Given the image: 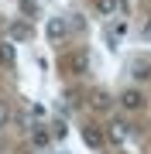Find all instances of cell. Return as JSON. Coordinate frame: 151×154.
Masks as SVG:
<instances>
[{
	"instance_id": "obj_6",
	"label": "cell",
	"mask_w": 151,
	"mask_h": 154,
	"mask_svg": "<svg viewBox=\"0 0 151 154\" xmlns=\"http://www.w3.org/2000/svg\"><path fill=\"white\" fill-rule=\"evenodd\" d=\"M65 31H69V24H65V17H52V21H48V38H52V41H58V38H65Z\"/></svg>"
},
{
	"instance_id": "obj_7",
	"label": "cell",
	"mask_w": 151,
	"mask_h": 154,
	"mask_svg": "<svg viewBox=\"0 0 151 154\" xmlns=\"http://www.w3.org/2000/svg\"><path fill=\"white\" fill-rule=\"evenodd\" d=\"M31 140H34V147H48L52 134H48V130H45L41 123H31Z\"/></svg>"
},
{
	"instance_id": "obj_12",
	"label": "cell",
	"mask_w": 151,
	"mask_h": 154,
	"mask_svg": "<svg viewBox=\"0 0 151 154\" xmlns=\"http://www.w3.org/2000/svg\"><path fill=\"white\" fill-rule=\"evenodd\" d=\"M93 106H96V110H106V106H110V96H106V93H96L93 96Z\"/></svg>"
},
{
	"instance_id": "obj_16",
	"label": "cell",
	"mask_w": 151,
	"mask_h": 154,
	"mask_svg": "<svg viewBox=\"0 0 151 154\" xmlns=\"http://www.w3.org/2000/svg\"><path fill=\"white\" fill-rule=\"evenodd\" d=\"M144 34H148V38H151V24H148V31H144Z\"/></svg>"
},
{
	"instance_id": "obj_3",
	"label": "cell",
	"mask_w": 151,
	"mask_h": 154,
	"mask_svg": "<svg viewBox=\"0 0 151 154\" xmlns=\"http://www.w3.org/2000/svg\"><path fill=\"white\" fill-rule=\"evenodd\" d=\"M131 134H134V130H131V123H124V120H113V123H110V130H106V137H110L113 144H124V140L131 137Z\"/></svg>"
},
{
	"instance_id": "obj_13",
	"label": "cell",
	"mask_w": 151,
	"mask_h": 154,
	"mask_svg": "<svg viewBox=\"0 0 151 154\" xmlns=\"http://www.w3.org/2000/svg\"><path fill=\"white\" fill-rule=\"evenodd\" d=\"M11 120V106H7V99H0V127Z\"/></svg>"
},
{
	"instance_id": "obj_4",
	"label": "cell",
	"mask_w": 151,
	"mask_h": 154,
	"mask_svg": "<svg viewBox=\"0 0 151 154\" xmlns=\"http://www.w3.org/2000/svg\"><path fill=\"white\" fill-rule=\"evenodd\" d=\"M83 140H86V147L100 151V147H103V134H100V127H83Z\"/></svg>"
},
{
	"instance_id": "obj_10",
	"label": "cell",
	"mask_w": 151,
	"mask_h": 154,
	"mask_svg": "<svg viewBox=\"0 0 151 154\" xmlns=\"http://www.w3.org/2000/svg\"><path fill=\"white\" fill-rule=\"evenodd\" d=\"M131 69H134V79H148L151 75V65H148V62H134Z\"/></svg>"
},
{
	"instance_id": "obj_15",
	"label": "cell",
	"mask_w": 151,
	"mask_h": 154,
	"mask_svg": "<svg viewBox=\"0 0 151 154\" xmlns=\"http://www.w3.org/2000/svg\"><path fill=\"white\" fill-rule=\"evenodd\" d=\"M52 134H55V137H65L69 127H65V123H52Z\"/></svg>"
},
{
	"instance_id": "obj_5",
	"label": "cell",
	"mask_w": 151,
	"mask_h": 154,
	"mask_svg": "<svg viewBox=\"0 0 151 154\" xmlns=\"http://www.w3.org/2000/svg\"><path fill=\"white\" fill-rule=\"evenodd\" d=\"M7 38H11V41H28V38H31V28H28L24 21H14L11 28H7Z\"/></svg>"
},
{
	"instance_id": "obj_9",
	"label": "cell",
	"mask_w": 151,
	"mask_h": 154,
	"mask_svg": "<svg viewBox=\"0 0 151 154\" xmlns=\"http://www.w3.org/2000/svg\"><path fill=\"white\" fill-rule=\"evenodd\" d=\"M124 38V24H117V28H110L106 31V41H110V48H117V41Z\"/></svg>"
},
{
	"instance_id": "obj_1",
	"label": "cell",
	"mask_w": 151,
	"mask_h": 154,
	"mask_svg": "<svg viewBox=\"0 0 151 154\" xmlns=\"http://www.w3.org/2000/svg\"><path fill=\"white\" fill-rule=\"evenodd\" d=\"M62 69H65V72H72V75H83V72L90 69V58H86L83 51H72V55H65V58H62Z\"/></svg>"
},
{
	"instance_id": "obj_14",
	"label": "cell",
	"mask_w": 151,
	"mask_h": 154,
	"mask_svg": "<svg viewBox=\"0 0 151 154\" xmlns=\"http://www.w3.org/2000/svg\"><path fill=\"white\" fill-rule=\"evenodd\" d=\"M21 11L24 14H34V11H38V0H21Z\"/></svg>"
},
{
	"instance_id": "obj_2",
	"label": "cell",
	"mask_w": 151,
	"mask_h": 154,
	"mask_svg": "<svg viewBox=\"0 0 151 154\" xmlns=\"http://www.w3.org/2000/svg\"><path fill=\"white\" fill-rule=\"evenodd\" d=\"M120 106L124 110H141V106H144V93H141V89H124L120 93Z\"/></svg>"
},
{
	"instance_id": "obj_11",
	"label": "cell",
	"mask_w": 151,
	"mask_h": 154,
	"mask_svg": "<svg viewBox=\"0 0 151 154\" xmlns=\"http://www.w3.org/2000/svg\"><path fill=\"white\" fill-rule=\"evenodd\" d=\"M0 62H7V65H14V45H0Z\"/></svg>"
},
{
	"instance_id": "obj_8",
	"label": "cell",
	"mask_w": 151,
	"mask_h": 154,
	"mask_svg": "<svg viewBox=\"0 0 151 154\" xmlns=\"http://www.w3.org/2000/svg\"><path fill=\"white\" fill-rule=\"evenodd\" d=\"M96 11H100L103 17H110L113 11H117V0H96Z\"/></svg>"
}]
</instances>
